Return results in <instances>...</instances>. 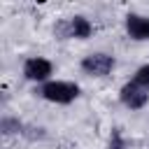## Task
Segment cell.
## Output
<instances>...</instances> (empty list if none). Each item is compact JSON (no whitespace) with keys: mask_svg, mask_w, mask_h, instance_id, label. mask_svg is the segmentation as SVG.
<instances>
[{"mask_svg":"<svg viewBox=\"0 0 149 149\" xmlns=\"http://www.w3.org/2000/svg\"><path fill=\"white\" fill-rule=\"evenodd\" d=\"M21 121L19 119H9V116H5L2 119V133L5 135H9V133H21Z\"/></svg>","mask_w":149,"mask_h":149,"instance_id":"obj_8","label":"cell"},{"mask_svg":"<svg viewBox=\"0 0 149 149\" xmlns=\"http://www.w3.org/2000/svg\"><path fill=\"white\" fill-rule=\"evenodd\" d=\"M126 33H128V37H133L137 42H147L149 40V16L130 12L126 16Z\"/></svg>","mask_w":149,"mask_h":149,"instance_id":"obj_6","label":"cell"},{"mask_svg":"<svg viewBox=\"0 0 149 149\" xmlns=\"http://www.w3.org/2000/svg\"><path fill=\"white\" fill-rule=\"evenodd\" d=\"M133 84H137V86H142V88H147L149 91V63L147 65H142V68H137L135 70V74H133V79H130Z\"/></svg>","mask_w":149,"mask_h":149,"instance_id":"obj_7","label":"cell"},{"mask_svg":"<svg viewBox=\"0 0 149 149\" xmlns=\"http://www.w3.org/2000/svg\"><path fill=\"white\" fill-rule=\"evenodd\" d=\"M35 93L49 102L56 105H70L79 98V86L74 81H63V79H51L47 84H40L35 88Z\"/></svg>","mask_w":149,"mask_h":149,"instance_id":"obj_1","label":"cell"},{"mask_svg":"<svg viewBox=\"0 0 149 149\" xmlns=\"http://www.w3.org/2000/svg\"><path fill=\"white\" fill-rule=\"evenodd\" d=\"M58 40H86L93 35V26L86 16H70L56 23L54 28Z\"/></svg>","mask_w":149,"mask_h":149,"instance_id":"obj_2","label":"cell"},{"mask_svg":"<svg viewBox=\"0 0 149 149\" xmlns=\"http://www.w3.org/2000/svg\"><path fill=\"white\" fill-rule=\"evenodd\" d=\"M119 100H121L128 109H142V107L149 102V91L142 88V86H137V84H133V81H128V84L121 86Z\"/></svg>","mask_w":149,"mask_h":149,"instance_id":"obj_5","label":"cell"},{"mask_svg":"<svg viewBox=\"0 0 149 149\" xmlns=\"http://www.w3.org/2000/svg\"><path fill=\"white\" fill-rule=\"evenodd\" d=\"M109 149H128V142L121 135V130H112V135H109Z\"/></svg>","mask_w":149,"mask_h":149,"instance_id":"obj_9","label":"cell"},{"mask_svg":"<svg viewBox=\"0 0 149 149\" xmlns=\"http://www.w3.org/2000/svg\"><path fill=\"white\" fill-rule=\"evenodd\" d=\"M114 68H116L114 56L102 54V51H95V54H88V56L81 58V70H84L86 74H91V77H105V74H109Z\"/></svg>","mask_w":149,"mask_h":149,"instance_id":"obj_3","label":"cell"},{"mask_svg":"<svg viewBox=\"0 0 149 149\" xmlns=\"http://www.w3.org/2000/svg\"><path fill=\"white\" fill-rule=\"evenodd\" d=\"M51 74H54V63L42 56H30L23 61V77L26 79L37 81V84H47V81H51L49 79Z\"/></svg>","mask_w":149,"mask_h":149,"instance_id":"obj_4","label":"cell"}]
</instances>
